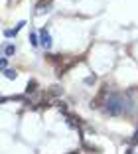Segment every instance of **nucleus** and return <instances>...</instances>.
I'll list each match as a JSON object with an SVG mask.
<instances>
[{"label": "nucleus", "mask_w": 138, "mask_h": 154, "mask_svg": "<svg viewBox=\"0 0 138 154\" xmlns=\"http://www.w3.org/2000/svg\"><path fill=\"white\" fill-rule=\"evenodd\" d=\"M105 113H109L111 117H118V115L130 113V101L122 93H111L107 103H105Z\"/></svg>", "instance_id": "obj_1"}, {"label": "nucleus", "mask_w": 138, "mask_h": 154, "mask_svg": "<svg viewBox=\"0 0 138 154\" xmlns=\"http://www.w3.org/2000/svg\"><path fill=\"white\" fill-rule=\"evenodd\" d=\"M40 45H44L45 50L51 45V34H49L48 28H41L40 30Z\"/></svg>", "instance_id": "obj_2"}, {"label": "nucleus", "mask_w": 138, "mask_h": 154, "mask_svg": "<svg viewBox=\"0 0 138 154\" xmlns=\"http://www.w3.org/2000/svg\"><path fill=\"white\" fill-rule=\"evenodd\" d=\"M77 61H79V57H73V59H67V61H65L63 65H57V75H59V77H61V75H65V73L69 71V69H71L73 65L77 63Z\"/></svg>", "instance_id": "obj_3"}, {"label": "nucleus", "mask_w": 138, "mask_h": 154, "mask_svg": "<svg viewBox=\"0 0 138 154\" xmlns=\"http://www.w3.org/2000/svg\"><path fill=\"white\" fill-rule=\"evenodd\" d=\"M51 2H54V0H40V2H38V6H36V14H38V16L49 12V8H51Z\"/></svg>", "instance_id": "obj_4"}, {"label": "nucleus", "mask_w": 138, "mask_h": 154, "mask_svg": "<svg viewBox=\"0 0 138 154\" xmlns=\"http://www.w3.org/2000/svg\"><path fill=\"white\" fill-rule=\"evenodd\" d=\"M61 93H63L61 87L54 85V87H49V91H45V97H44V99H48V101H49V99H55V97H59Z\"/></svg>", "instance_id": "obj_5"}, {"label": "nucleus", "mask_w": 138, "mask_h": 154, "mask_svg": "<svg viewBox=\"0 0 138 154\" xmlns=\"http://www.w3.org/2000/svg\"><path fill=\"white\" fill-rule=\"evenodd\" d=\"M22 26H26V22H24V20H22V22H18V26L14 28V30H4V36L6 38H14L16 34L20 32V30H22Z\"/></svg>", "instance_id": "obj_6"}, {"label": "nucleus", "mask_w": 138, "mask_h": 154, "mask_svg": "<svg viewBox=\"0 0 138 154\" xmlns=\"http://www.w3.org/2000/svg\"><path fill=\"white\" fill-rule=\"evenodd\" d=\"M38 91V81L36 79H32V81H28V87H26V95H34Z\"/></svg>", "instance_id": "obj_7"}, {"label": "nucleus", "mask_w": 138, "mask_h": 154, "mask_svg": "<svg viewBox=\"0 0 138 154\" xmlns=\"http://www.w3.org/2000/svg\"><path fill=\"white\" fill-rule=\"evenodd\" d=\"M65 117H67V122H69L71 127H81V119H79V117H75V115H69V113H67Z\"/></svg>", "instance_id": "obj_8"}, {"label": "nucleus", "mask_w": 138, "mask_h": 154, "mask_svg": "<svg viewBox=\"0 0 138 154\" xmlns=\"http://www.w3.org/2000/svg\"><path fill=\"white\" fill-rule=\"evenodd\" d=\"M4 75L8 77V79H16V77H18V71H16V69H4Z\"/></svg>", "instance_id": "obj_9"}, {"label": "nucleus", "mask_w": 138, "mask_h": 154, "mask_svg": "<svg viewBox=\"0 0 138 154\" xmlns=\"http://www.w3.org/2000/svg\"><path fill=\"white\" fill-rule=\"evenodd\" d=\"M4 54L6 55H14V54H16V45H14V44L6 45V48H4Z\"/></svg>", "instance_id": "obj_10"}, {"label": "nucleus", "mask_w": 138, "mask_h": 154, "mask_svg": "<svg viewBox=\"0 0 138 154\" xmlns=\"http://www.w3.org/2000/svg\"><path fill=\"white\" fill-rule=\"evenodd\" d=\"M55 105H57V109L61 111L63 115H67V107H65V103H61V101H57V103H55Z\"/></svg>", "instance_id": "obj_11"}, {"label": "nucleus", "mask_w": 138, "mask_h": 154, "mask_svg": "<svg viewBox=\"0 0 138 154\" xmlns=\"http://www.w3.org/2000/svg\"><path fill=\"white\" fill-rule=\"evenodd\" d=\"M30 42H32V45H40V42H38V34H30Z\"/></svg>", "instance_id": "obj_12"}, {"label": "nucleus", "mask_w": 138, "mask_h": 154, "mask_svg": "<svg viewBox=\"0 0 138 154\" xmlns=\"http://www.w3.org/2000/svg\"><path fill=\"white\" fill-rule=\"evenodd\" d=\"M130 144H132V146H134V144H138V131L134 132V136L130 138Z\"/></svg>", "instance_id": "obj_13"}, {"label": "nucleus", "mask_w": 138, "mask_h": 154, "mask_svg": "<svg viewBox=\"0 0 138 154\" xmlns=\"http://www.w3.org/2000/svg\"><path fill=\"white\" fill-rule=\"evenodd\" d=\"M95 79H97L95 75H89L87 79H85V83H87V85H91V83H95Z\"/></svg>", "instance_id": "obj_14"}, {"label": "nucleus", "mask_w": 138, "mask_h": 154, "mask_svg": "<svg viewBox=\"0 0 138 154\" xmlns=\"http://www.w3.org/2000/svg\"><path fill=\"white\" fill-rule=\"evenodd\" d=\"M6 65H8V59H6V57H2V59H0V67H2V69H6Z\"/></svg>", "instance_id": "obj_15"}]
</instances>
